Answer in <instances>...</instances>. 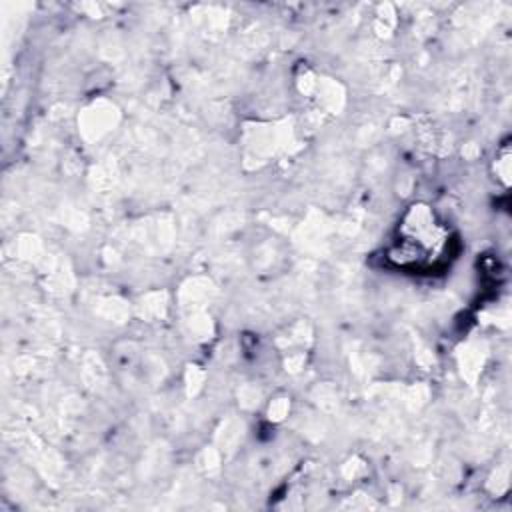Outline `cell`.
Masks as SVG:
<instances>
[{
	"label": "cell",
	"mask_w": 512,
	"mask_h": 512,
	"mask_svg": "<svg viewBox=\"0 0 512 512\" xmlns=\"http://www.w3.org/2000/svg\"><path fill=\"white\" fill-rule=\"evenodd\" d=\"M446 242L448 234L434 220V214L416 210L412 220L402 226V240H398L394 258L404 266L426 268L440 258Z\"/></svg>",
	"instance_id": "obj_1"
}]
</instances>
